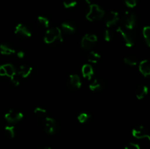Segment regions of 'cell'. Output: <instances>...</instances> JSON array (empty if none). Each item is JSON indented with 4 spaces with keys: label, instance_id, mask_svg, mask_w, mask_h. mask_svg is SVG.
Returning a JSON list of instances; mask_svg holds the SVG:
<instances>
[{
    "label": "cell",
    "instance_id": "4316f807",
    "mask_svg": "<svg viewBox=\"0 0 150 149\" xmlns=\"http://www.w3.org/2000/svg\"><path fill=\"white\" fill-rule=\"evenodd\" d=\"M77 0H64L63 5L66 9H70L76 7L77 5Z\"/></svg>",
    "mask_w": 150,
    "mask_h": 149
},
{
    "label": "cell",
    "instance_id": "ba28073f",
    "mask_svg": "<svg viewBox=\"0 0 150 149\" xmlns=\"http://www.w3.org/2000/svg\"><path fill=\"white\" fill-rule=\"evenodd\" d=\"M132 134L137 139H147L150 140V136L147 130L144 126H139L132 130Z\"/></svg>",
    "mask_w": 150,
    "mask_h": 149
},
{
    "label": "cell",
    "instance_id": "8fae6325",
    "mask_svg": "<svg viewBox=\"0 0 150 149\" xmlns=\"http://www.w3.org/2000/svg\"><path fill=\"white\" fill-rule=\"evenodd\" d=\"M81 80L78 74H70L68 77V86L73 89H79L81 87Z\"/></svg>",
    "mask_w": 150,
    "mask_h": 149
},
{
    "label": "cell",
    "instance_id": "d6a6232c",
    "mask_svg": "<svg viewBox=\"0 0 150 149\" xmlns=\"http://www.w3.org/2000/svg\"><path fill=\"white\" fill-rule=\"evenodd\" d=\"M0 76H5V71L3 65H0Z\"/></svg>",
    "mask_w": 150,
    "mask_h": 149
},
{
    "label": "cell",
    "instance_id": "f546056e",
    "mask_svg": "<svg viewBox=\"0 0 150 149\" xmlns=\"http://www.w3.org/2000/svg\"><path fill=\"white\" fill-rule=\"evenodd\" d=\"M125 149H141V147L137 143H128L125 146Z\"/></svg>",
    "mask_w": 150,
    "mask_h": 149
},
{
    "label": "cell",
    "instance_id": "d4e9b609",
    "mask_svg": "<svg viewBox=\"0 0 150 149\" xmlns=\"http://www.w3.org/2000/svg\"><path fill=\"white\" fill-rule=\"evenodd\" d=\"M38 21L40 24L42 26L45 28H48L50 25V21L46 17H44V16L40 15L38 17Z\"/></svg>",
    "mask_w": 150,
    "mask_h": 149
},
{
    "label": "cell",
    "instance_id": "9a60e30c",
    "mask_svg": "<svg viewBox=\"0 0 150 149\" xmlns=\"http://www.w3.org/2000/svg\"><path fill=\"white\" fill-rule=\"evenodd\" d=\"M148 91H149V88L146 86H140L137 87L136 89V96L138 99L141 100L143 99L145 96L147 95Z\"/></svg>",
    "mask_w": 150,
    "mask_h": 149
},
{
    "label": "cell",
    "instance_id": "277c9868",
    "mask_svg": "<svg viewBox=\"0 0 150 149\" xmlns=\"http://www.w3.org/2000/svg\"><path fill=\"white\" fill-rule=\"evenodd\" d=\"M136 21V16L130 12H125L122 18L123 26L127 30H132L134 29Z\"/></svg>",
    "mask_w": 150,
    "mask_h": 149
},
{
    "label": "cell",
    "instance_id": "44dd1931",
    "mask_svg": "<svg viewBox=\"0 0 150 149\" xmlns=\"http://www.w3.org/2000/svg\"><path fill=\"white\" fill-rule=\"evenodd\" d=\"M4 134L10 139L14 138L15 135H16V130H15V127L13 126H7L4 127Z\"/></svg>",
    "mask_w": 150,
    "mask_h": 149
},
{
    "label": "cell",
    "instance_id": "83f0119b",
    "mask_svg": "<svg viewBox=\"0 0 150 149\" xmlns=\"http://www.w3.org/2000/svg\"><path fill=\"white\" fill-rule=\"evenodd\" d=\"M10 80L15 86H18L21 83V76L16 72V74L10 77Z\"/></svg>",
    "mask_w": 150,
    "mask_h": 149
},
{
    "label": "cell",
    "instance_id": "1f68e13d",
    "mask_svg": "<svg viewBox=\"0 0 150 149\" xmlns=\"http://www.w3.org/2000/svg\"><path fill=\"white\" fill-rule=\"evenodd\" d=\"M16 56L19 58H23L25 56V53L23 51H19L16 52Z\"/></svg>",
    "mask_w": 150,
    "mask_h": 149
},
{
    "label": "cell",
    "instance_id": "5bb4252c",
    "mask_svg": "<svg viewBox=\"0 0 150 149\" xmlns=\"http://www.w3.org/2000/svg\"><path fill=\"white\" fill-rule=\"evenodd\" d=\"M32 70H33V68L31 66L22 65L19 67L18 71L17 73L22 78H26V77L30 75L31 73L32 72Z\"/></svg>",
    "mask_w": 150,
    "mask_h": 149
},
{
    "label": "cell",
    "instance_id": "7402d4cb",
    "mask_svg": "<svg viewBox=\"0 0 150 149\" xmlns=\"http://www.w3.org/2000/svg\"><path fill=\"white\" fill-rule=\"evenodd\" d=\"M142 34H143L144 39L145 42L148 47L150 46V27L149 26H146L143 28L142 30Z\"/></svg>",
    "mask_w": 150,
    "mask_h": 149
},
{
    "label": "cell",
    "instance_id": "52a82bcc",
    "mask_svg": "<svg viewBox=\"0 0 150 149\" xmlns=\"http://www.w3.org/2000/svg\"><path fill=\"white\" fill-rule=\"evenodd\" d=\"M98 42V37L94 34H86L82 37L81 45L83 49H89Z\"/></svg>",
    "mask_w": 150,
    "mask_h": 149
},
{
    "label": "cell",
    "instance_id": "30bf717a",
    "mask_svg": "<svg viewBox=\"0 0 150 149\" xmlns=\"http://www.w3.org/2000/svg\"><path fill=\"white\" fill-rule=\"evenodd\" d=\"M120 20V15L117 11H111L105 18V26L107 28H110L114 25L117 24Z\"/></svg>",
    "mask_w": 150,
    "mask_h": 149
},
{
    "label": "cell",
    "instance_id": "4fadbf2b",
    "mask_svg": "<svg viewBox=\"0 0 150 149\" xmlns=\"http://www.w3.org/2000/svg\"><path fill=\"white\" fill-rule=\"evenodd\" d=\"M139 69L142 75L144 76V77H149L150 75V66L148 60H142L139 63Z\"/></svg>",
    "mask_w": 150,
    "mask_h": 149
},
{
    "label": "cell",
    "instance_id": "e0dca14e",
    "mask_svg": "<svg viewBox=\"0 0 150 149\" xmlns=\"http://www.w3.org/2000/svg\"><path fill=\"white\" fill-rule=\"evenodd\" d=\"M0 53L2 55L5 56H10L13 55V54L16 53V49L13 48V47L10 46L6 44H1L0 45Z\"/></svg>",
    "mask_w": 150,
    "mask_h": 149
},
{
    "label": "cell",
    "instance_id": "3957f363",
    "mask_svg": "<svg viewBox=\"0 0 150 149\" xmlns=\"http://www.w3.org/2000/svg\"><path fill=\"white\" fill-rule=\"evenodd\" d=\"M43 128L48 134H55L57 130V121L51 117L45 116L43 118Z\"/></svg>",
    "mask_w": 150,
    "mask_h": 149
},
{
    "label": "cell",
    "instance_id": "cb8c5ba5",
    "mask_svg": "<svg viewBox=\"0 0 150 149\" xmlns=\"http://www.w3.org/2000/svg\"><path fill=\"white\" fill-rule=\"evenodd\" d=\"M90 115H89L88 112H81L77 117V119L79 121V123L81 124H84L86 123V121H88L90 118Z\"/></svg>",
    "mask_w": 150,
    "mask_h": 149
},
{
    "label": "cell",
    "instance_id": "484cf974",
    "mask_svg": "<svg viewBox=\"0 0 150 149\" xmlns=\"http://www.w3.org/2000/svg\"><path fill=\"white\" fill-rule=\"evenodd\" d=\"M46 110L42 108H40V107L35 108V110H34V113L37 116L40 117V118H44L45 116H46Z\"/></svg>",
    "mask_w": 150,
    "mask_h": 149
},
{
    "label": "cell",
    "instance_id": "7c38bea8",
    "mask_svg": "<svg viewBox=\"0 0 150 149\" xmlns=\"http://www.w3.org/2000/svg\"><path fill=\"white\" fill-rule=\"evenodd\" d=\"M94 73V69L91 64H85L82 66L81 67V74L84 78L88 79V80H91V78L93 76Z\"/></svg>",
    "mask_w": 150,
    "mask_h": 149
},
{
    "label": "cell",
    "instance_id": "ffe728a7",
    "mask_svg": "<svg viewBox=\"0 0 150 149\" xmlns=\"http://www.w3.org/2000/svg\"><path fill=\"white\" fill-rule=\"evenodd\" d=\"M103 87V83L98 79H95L94 80L92 83L89 84V88L92 91H99Z\"/></svg>",
    "mask_w": 150,
    "mask_h": 149
},
{
    "label": "cell",
    "instance_id": "e575fe53",
    "mask_svg": "<svg viewBox=\"0 0 150 149\" xmlns=\"http://www.w3.org/2000/svg\"><path fill=\"white\" fill-rule=\"evenodd\" d=\"M38 149H51V148L48 147V146H44V147H40Z\"/></svg>",
    "mask_w": 150,
    "mask_h": 149
},
{
    "label": "cell",
    "instance_id": "8992f818",
    "mask_svg": "<svg viewBox=\"0 0 150 149\" xmlns=\"http://www.w3.org/2000/svg\"><path fill=\"white\" fill-rule=\"evenodd\" d=\"M117 32L119 34L120 37L122 39L125 45L127 48H131L134 45V40L131 35L127 32V30L122 27H118L117 29Z\"/></svg>",
    "mask_w": 150,
    "mask_h": 149
},
{
    "label": "cell",
    "instance_id": "f1b7e54d",
    "mask_svg": "<svg viewBox=\"0 0 150 149\" xmlns=\"http://www.w3.org/2000/svg\"><path fill=\"white\" fill-rule=\"evenodd\" d=\"M127 7L129 8H133L137 5L138 0H123Z\"/></svg>",
    "mask_w": 150,
    "mask_h": 149
},
{
    "label": "cell",
    "instance_id": "5b68a950",
    "mask_svg": "<svg viewBox=\"0 0 150 149\" xmlns=\"http://www.w3.org/2000/svg\"><path fill=\"white\" fill-rule=\"evenodd\" d=\"M23 114L18 110H10L4 115V118L10 124H14L23 119Z\"/></svg>",
    "mask_w": 150,
    "mask_h": 149
},
{
    "label": "cell",
    "instance_id": "ac0fdd59",
    "mask_svg": "<svg viewBox=\"0 0 150 149\" xmlns=\"http://www.w3.org/2000/svg\"><path fill=\"white\" fill-rule=\"evenodd\" d=\"M3 67H4V71H5V76L10 77V78L16 73V70L13 64H3Z\"/></svg>",
    "mask_w": 150,
    "mask_h": 149
},
{
    "label": "cell",
    "instance_id": "d6986e66",
    "mask_svg": "<svg viewBox=\"0 0 150 149\" xmlns=\"http://www.w3.org/2000/svg\"><path fill=\"white\" fill-rule=\"evenodd\" d=\"M100 54L99 53L96 52V51H92L88 54V61H89V62L92 63V64L98 63V61L100 59Z\"/></svg>",
    "mask_w": 150,
    "mask_h": 149
},
{
    "label": "cell",
    "instance_id": "836d02e7",
    "mask_svg": "<svg viewBox=\"0 0 150 149\" xmlns=\"http://www.w3.org/2000/svg\"><path fill=\"white\" fill-rule=\"evenodd\" d=\"M85 1H86L88 4H89V5L92 4H93V3H92L93 2V0H85Z\"/></svg>",
    "mask_w": 150,
    "mask_h": 149
},
{
    "label": "cell",
    "instance_id": "9c48e42d",
    "mask_svg": "<svg viewBox=\"0 0 150 149\" xmlns=\"http://www.w3.org/2000/svg\"><path fill=\"white\" fill-rule=\"evenodd\" d=\"M15 34L16 35L22 37L29 38L32 37V33L30 30L23 23H18L15 27Z\"/></svg>",
    "mask_w": 150,
    "mask_h": 149
},
{
    "label": "cell",
    "instance_id": "2e32d148",
    "mask_svg": "<svg viewBox=\"0 0 150 149\" xmlns=\"http://www.w3.org/2000/svg\"><path fill=\"white\" fill-rule=\"evenodd\" d=\"M61 27L62 29L65 33L70 34H71L74 33V32H76V26H75V25L70 21L63 22L61 24Z\"/></svg>",
    "mask_w": 150,
    "mask_h": 149
},
{
    "label": "cell",
    "instance_id": "4dcf8cb0",
    "mask_svg": "<svg viewBox=\"0 0 150 149\" xmlns=\"http://www.w3.org/2000/svg\"><path fill=\"white\" fill-rule=\"evenodd\" d=\"M104 39H105L106 42H110L111 39V33L110 32L109 29H105V32H104Z\"/></svg>",
    "mask_w": 150,
    "mask_h": 149
},
{
    "label": "cell",
    "instance_id": "603a6c76",
    "mask_svg": "<svg viewBox=\"0 0 150 149\" xmlns=\"http://www.w3.org/2000/svg\"><path fill=\"white\" fill-rule=\"evenodd\" d=\"M124 62L127 65L130 66V67H133V66L137 65L138 61L136 57L133 56H127L124 58Z\"/></svg>",
    "mask_w": 150,
    "mask_h": 149
},
{
    "label": "cell",
    "instance_id": "7a4b0ae2",
    "mask_svg": "<svg viewBox=\"0 0 150 149\" xmlns=\"http://www.w3.org/2000/svg\"><path fill=\"white\" fill-rule=\"evenodd\" d=\"M104 15L105 12L98 4H92L89 6V11L86 14V18L89 21H96L102 19Z\"/></svg>",
    "mask_w": 150,
    "mask_h": 149
},
{
    "label": "cell",
    "instance_id": "6da1fadb",
    "mask_svg": "<svg viewBox=\"0 0 150 149\" xmlns=\"http://www.w3.org/2000/svg\"><path fill=\"white\" fill-rule=\"evenodd\" d=\"M44 42L46 44L61 43L63 42L62 29L59 27H54L48 29L44 37Z\"/></svg>",
    "mask_w": 150,
    "mask_h": 149
}]
</instances>
